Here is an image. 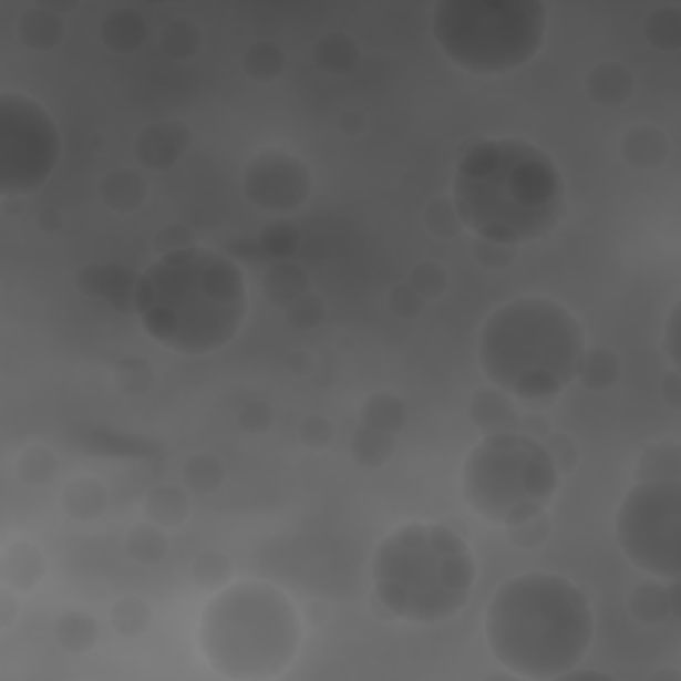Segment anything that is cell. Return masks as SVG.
Segmentation results:
<instances>
[{"instance_id":"obj_23","label":"cell","mask_w":681,"mask_h":681,"mask_svg":"<svg viewBox=\"0 0 681 681\" xmlns=\"http://www.w3.org/2000/svg\"><path fill=\"white\" fill-rule=\"evenodd\" d=\"M314 59L326 72L341 75V72L354 70L357 59H360V49H357V43L349 35H343V32H330L322 41H317Z\"/></svg>"},{"instance_id":"obj_20","label":"cell","mask_w":681,"mask_h":681,"mask_svg":"<svg viewBox=\"0 0 681 681\" xmlns=\"http://www.w3.org/2000/svg\"><path fill=\"white\" fill-rule=\"evenodd\" d=\"M360 415H362L360 426L375 429V432H383V434H396L402 426H405L407 407L396 394L379 392L370 396L365 405H362Z\"/></svg>"},{"instance_id":"obj_14","label":"cell","mask_w":681,"mask_h":681,"mask_svg":"<svg viewBox=\"0 0 681 681\" xmlns=\"http://www.w3.org/2000/svg\"><path fill=\"white\" fill-rule=\"evenodd\" d=\"M0 575H3V586L14 588L17 594L32 591L45 575V559L41 548L28 544V540H17V544H11L3 554Z\"/></svg>"},{"instance_id":"obj_11","label":"cell","mask_w":681,"mask_h":681,"mask_svg":"<svg viewBox=\"0 0 681 681\" xmlns=\"http://www.w3.org/2000/svg\"><path fill=\"white\" fill-rule=\"evenodd\" d=\"M312 176L299 157L282 149L261 152L246 171V197L269 214H290L307 203Z\"/></svg>"},{"instance_id":"obj_15","label":"cell","mask_w":681,"mask_h":681,"mask_svg":"<svg viewBox=\"0 0 681 681\" xmlns=\"http://www.w3.org/2000/svg\"><path fill=\"white\" fill-rule=\"evenodd\" d=\"M19 38L28 49L38 51H49L59 45V41L64 38V22L62 17L54 14L51 6H35L30 9L28 14L19 17Z\"/></svg>"},{"instance_id":"obj_4","label":"cell","mask_w":681,"mask_h":681,"mask_svg":"<svg viewBox=\"0 0 681 681\" xmlns=\"http://www.w3.org/2000/svg\"><path fill=\"white\" fill-rule=\"evenodd\" d=\"M586 354L580 320L544 296L498 307L479 333V365L495 389L525 402H546L578 381Z\"/></svg>"},{"instance_id":"obj_30","label":"cell","mask_w":681,"mask_h":681,"mask_svg":"<svg viewBox=\"0 0 681 681\" xmlns=\"http://www.w3.org/2000/svg\"><path fill=\"white\" fill-rule=\"evenodd\" d=\"M243 68L254 81H272L282 72V51L272 45L269 41H261L256 45H250L248 54L243 56Z\"/></svg>"},{"instance_id":"obj_33","label":"cell","mask_w":681,"mask_h":681,"mask_svg":"<svg viewBox=\"0 0 681 681\" xmlns=\"http://www.w3.org/2000/svg\"><path fill=\"white\" fill-rule=\"evenodd\" d=\"M546 450L551 453L554 464H557L559 472H570V466L575 464V461H578V450H575L572 442L561 434L554 436L551 445H548Z\"/></svg>"},{"instance_id":"obj_3","label":"cell","mask_w":681,"mask_h":681,"mask_svg":"<svg viewBox=\"0 0 681 681\" xmlns=\"http://www.w3.org/2000/svg\"><path fill=\"white\" fill-rule=\"evenodd\" d=\"M493 658L519 679H567L594 639V610L572 580L525 572L506 580L485 610Z\"/></svg>"},{"instance_id":"obj_9","label":"cell","mask_w":681,"mask_h":681,"mask_svg":"<svg viewBox=\"0 0 681 681\" xmlns=\"http://www.w3.org/2000/svg\"><path fill=\"white\" fill-rule=\"evenodd\" d=\"M615 538L637 570L658 580H677L681 572L679 479H639L620 501Z\"/></svg>"},{"instance_id":"obj_26","label":"cell","mask_w":681,"mask_h":681,"mask_svg":"<svg viewBox=\"0 0 681 681\" xmlns=\"http://www.w3.org/2000/svg\"><path fill=\"white\" fill-rule=\"evenodd\" d=\"M149 620H152L149 605L138 597H123L121 601H115L110 610L112 628L125 639H134L138 633L147 631Z\"/></svg>"},{"instance_id":"obj_19","label":"cell","mask_w":681,"mask_h":681,"mask_svg":"<svg viewBox=\"0 0 681 681\" xmlns=\"http://www.w3.org/2000/svg\"><path fill=\"white\" fill-rule=\"evenodd\" d=\"M508 400H512V396L504 394L495 386H493V392L491 389H487V392H477L472 402V419L477 421L482 429H487V434L512 432L517 415H514Z\"/></svg>"},{"instance_id":"obj_7","label":"cell","mask_w":681,"mask_h":681,"mask_svg":"<svg viewBox=\"0 0 681 681\" xmlns=\"http://www.w3.org/2000/svg\"><path fill=\"white\" fill-rule=\"evenodd\" d=\"M540 0H440L432 35L455 68L472 75H506L525 68L546 41Z\"/></svg>"},{"instance_id":"obj_27","label":"cell","mask_w":681,"mask_h":681,"mask_svg":"<svg viewBox=\"0 0 681 681\" xmlns=\"http://www.w3.org/2000/svg\"><path fill=\"white\" fill-rule=\"evenodd\" d=\"M392 450H394V434L375 432V429H368V426L357 429V434L352 440V453L360 466L375 468V466L386 464Z\"/></svg>"},{"instance_id":"obj_8","label":"cell","mask_w":681,"mask_h":681,"mask_svg":"<svg viewBox=\"0 0 681 681\" xmlns=\"http://www.w3.org/2000/svg\"><path fill=\"white\" fill-rule=\"evenodd\" d=\"M559 487V468L544 442L517 432H493L464 464L466 506L479 519L517 527L546 514Z\"/></svg>"},{"instance_id":"obj_22","label":"cell","mask_w":681,"mask_h":681,"mask_svg":"<svg viewBox=\"0 0 681 681\" xmlns=\"http://www.w3.org/2000/svg\"><path fill=\"white\" fill-rule=\"evenodd\" d=\"M187 508H189L187 495H184V491H178V487H171V485L155 487V491L147 495V504H144L147 519L152 522V525L163 527V530L182 525V522L187 519Z\"/></svg>"},{"instance_id":"obj_25","label":"cell","mask_w":681,"mask_h":681,"mask_svg":"<svg viewBox=\"0 0 681 681\" xmlns=\"http://www.w3.org/2000/svg\"><path fill=\"white\" fill-rule=\"evenodd\" d=\"M168 535H165L163 527L152 525H138L134 530L128 533V538H125V551H128L131 559L144 561V565H155V561H161L165 554H168Z\"/></svg>"},{"instance_id":"obj_10","label":"cell","mask_w":681,"mask_h":681,"mask_svg":"<svg viewBox=\"0 0 681 681\" xmlns=\"http://www.w3.org/2000/svg\"><path fill=\"white\" fill-rule=\"evenodd\" d=\"M62 157V134L41 102L19 91L0 94V192L32 195Z\"/></svg>"},{"instance_id":"obj_34","label":"cell","mask_w":681,"mask_h":681,"mask_svg":"<svg viewBox=\"0 0 681 681\" xmlns=\"http://www.w3.org/2000/svg\"><path fill=\"white\" fill-rule=\"evenodd\" d=\"M19 612V599L14 588L3 586V594H0V628H9L14 623V615Z\"/></svg>"},{"instance_id":"obj_28","label":"cell","mask_w":681,"mask_h":681,"mask_svg":"<svg viewBox=\"0 0 681 681\" xmlns=\"http://www.w3.org/2000/svg\"><path fill=\"white\" fill-rule=\"evenodd\" d=\"M618 375H620L618 357L607 352V349H591V352L586 349L578 373L580 383H586L588 389H610Z\"/></svg>"},{"instance_id":"obj_32","label":"cell","mask_w":681,"mask_h":681,"mask_svg":"<svg viewBox=\"0 0 681 681\" xmlns=\"http://www.w3.org/2000/svg\"><path fill=\"white\" fill-rule=\"evenodd\" d=\"M19 479H24L28 485H45V482L54 479L56 474V458L49 447H32L19 458L17 466Z\"/></svg>"},{"instance_id":"obj_17","label":"cell","mask_w":681,"mask_h":681,"mask_svg":"<svg viewBox=\"0 0 681 681\" xmlns=\"http://www.w3.org/2000/svg\"><path fill=\"white\" fill-rule=\"evenodd\" d=\"M107 506V491L91 477L72 479L62 493V508L72 519H96Z\"/></svg>"},{"instance_id":"obj_2","label":"cell","mask_w":681,"mask_h":681,"mask_svg":"<svg viewBox=\"0 0 681 681\" xmlns=\"http://www.w3.org/2000/svg\"><path fill=\"white\" fill-rule=\"evenodd\" d=\"M136 314L144 333L163 349L210 354L227 347L246 322V277L216 250H168L138 275Z\"/></svg>"},{"instance_id":"obj_24","label":"cell","mask_w":681,"mask_h":681,"mask_svg":"<svg viewBox=\"0 0 681 681\" xmlns=\"http://www.w3.org/2000/svg\"><path fill=\"white\" fill-rule=\"evenodd\" d=\"M99 626L89 612H64L56 620V641L68 652H85L96 644Z\"/></svg>"},{"instance_id":"obj_21","label":"cell","mask_w":681,"mask_h":681,"mask_svg":"<svg viewBox=\"0 0 681 681\" xmlns=\"http://www.w3.org/2000/svg\"><path fill=\"white\" fill-rule=\"evenodd\" d=\"M144 195H147V184L136 171L117 168L102 182V200L110 205L112 210H134L142 205Z\"/></svg>"},{"instance_id":"obj_1","label":"cell","mask_w":681,"mask_h":681,"mask_svg":"<svg viewBox=\"0 0 681 681\" xmlns=\"http://www.w3.org/2000/svg\"><path fill=\"white\" fill-rule=\"evenodd\" d=\"M455 218L479 240L517 248L544 240L567 214V184L546 149L527 138L474 142L450 184Z\"/></svg>"},{"instance_id":"obj_13","label":"cell","mask_w":681,"mask_h":681,"mask_svg":"<svg viewBox=\"0 0 681 681\" xmlns=\"http://www.w3.org/2000/svg\"><path fill=\"white\" fill-rule=\"evenodd\" d=\"M187 149V131L182 123L152 125L136 138V157L149 168H168Z\"/></svg>"},{"instance_id":"obj_12","label":"cell","mask_w":681,"mask_h":681,"mask_svg":"<svg viewBox=\"0 0 681 681\" xmlns=\"http://www.w3.org/2000/svg\"><path fill=\"white\" fill-rule=\"evenodd\" d=\"M78 288L85 296L112 303L117 312H136L138 275L125 267H117V264H91V267L81 269L78 272Z\"/></svg>"},{"instance_id":"obj_18","label":"cell","mask_w":681,"mask_h":681,"mask_svg":"<svg viewBox=\"0 0 681 681\" xmlns=\"http://www.w3.org/2000/svg\"><path fill=\"white\" fill-rule=\"evenodd\" d=\"M586 85H588V96H591L594 102L612 107V104L626 102L628 94H631V75H628L620 64L605 62L588 72Z\"/></svg>"},{"instance_id":"obj_31","label":"cell","mask_w":681,"mask_h":681,"mask_svg":"<svg viewBox=\"0 0 681 681\" xmlns=\"http://www.w3.org/2000/svg\"><path fill=\"white\" fill-rule=\"evenodd\" d=\"M229 575H233V565L218 551H203L192 565V578L203 588H216L218 591V588L229 584Z\"/></svg>"},{"instance_id":"obj_5","label":"cell","mask_w":681,"mask_h":681,"mask_svg":"<svg viewBox=\"0 0 681 681\" xmlns=\"http://www.w3.org/2000/svg\"><path fill=\"white\" fill-rule=\"evenodd\" d=\"M474 584L472 548L440 522H407L375 548V597L383 610L407 623L432 626L455 618L472 599Z\"/></svg>"},{"instance_id":"obj_6","label":"cell","mask_w":681,"mask_h":681,"mask_svg":"<svg viewBox=\"0 0 681 681\" xmlns=\"http://www.w3.org/2000/svg\"><path fill=\"white\" fill-rule=\"evenodd\" d=\"M197 644L205 663L224 679H275L286 673L301 647L299 610L282 588L235 580L205 605Z\"/></svg>"},{"instance_id":"obj_16","label":"cell","mask_w":681,"mask_h":681,"mask_svg":"<svg viewBox=\"0 0 681 681\" xmlns=\"http://www.w3.org/2000/svg\"><path fill=\"white\" fill-rule=\"evenodd\" d=\"M147 22L131 9H117L112 14L104 17L102 22V41L107 49L121 51V54H128V51L142 49L144 41H147Z\"/></svg>"},{"instance_id":"obj_29","label":"cell","mask_w":681,"mask_h":681,"mask_svg":"<svg viewBox=\"0 0 681 681\" xmlns=\"http://www.w3.org/2000/svg\"><path fill=\"white\" fill-rule=\"evenodd\" d=\"M184 482L192 493H214L221 487L224 482V466L221 461L214 458V455L200 453L195 458L187 461V468H184Z\"/></svg>"}]
</instances>
